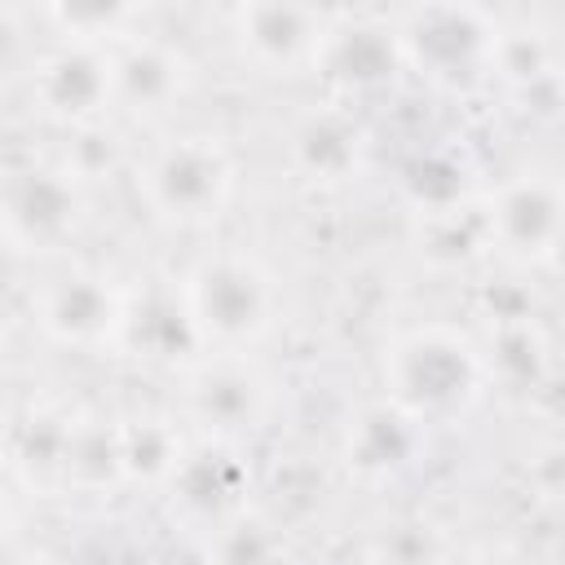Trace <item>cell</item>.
<instances>
[{"instance_id": "1", "label": "cell", "mask_w": 565, "mask_h": 565, "mask_svg": "<svg viewBox=\"0 0 565 565\" xmlns=\"http://www.w3.org/2000/svg\"><path fill=\"white\" fill-rule=\"evenodd\" d=\"M375 397L428 437L463 428L494 397V371L472 322L415 318L375 349Z\"/></svg>"}, {"instance_id": "2", "label": "cell", "mask_w": 565, "mask_h": 565, "mask_svg": "<svg viewBox=\"0 0 565 565\" xmlns=\"http://www.w3.org/2000/svg\"><path fill=\"white\" fill-rule=\"evenodd\" d=\"M194 353L260 358L287 327V282L278 265L247 243H207L168 278Z\"/></svg>"}, {"instance_id": "3", "label": "cell", "mask_w": 565, "mask_h": 565, "mask_svg": "<svg viewBox=\"0 0 565 565\" xmlns=\"http://www.w3.org/2000/svg\"><path fill=\"white\" fill-rule=\"evenodd\" d=\"M128 190L150 225L212 234L243 194V159L225 132L172 124L132 154Z\"/></svg>"}, {"instance_id": "4", "label": "cell", "mask_w": 565, "mask_h": 565, "mask_svg": "<svg viewBox=\"0 0 565 565\" xmlns=\"http://www.w3.org/2000/svg\"><path fill=\"white\" fill-rule=\"evenodd\" d=\"M93 172L66 154H22L0 168V252L26 265L75 256L93 225Z\"/></svg>"}, {"instance_id": "5", "label": "cell", "mask_w": 565, "mask_h": 565, "mask_svg": "<svg viewBox=\"0 0 565 565\" xmlns=\"http://www.w3.org/2000/svg\"><path fill=\"white\" fill-rule=\"evenodd\" d=\"M132 291L137 282H128L119 269L84 256H66L31 278L26 322L49 349L79 358H110L124 349Z\"/></svg>"}, {"instance_id": "6", "label": "cell", "mask_w": 565, "mask_h": 565, "mask_svg": "<svg viewBox=\"0 0 565 565\" xmlns=\"http://www.w3.org/2000/svg\"><path fill=\"white\" fill-rule=\"evenodd\" d=\"M477 216L486 260L512 278H539L556 269L565 234L561 177L547 163H521L477 190Z\"/></svg>"}, {"instance_id": "7", "label": "cell", "mask_w": 565, "mask_h": 565, "mask_svg": "<svg viewBox=\"0 0 565 565\" xmlns=\"http://www.w3.org/2000/svg\"><path fill=\"white\" fill-rule=\"evenodd\" d=\"M402 79H419L433 93L490 88V49L499 13L481 4H411L388 13Z\"/></svg>"}, {"instance_id": "8", "label": "cell", "mask_w": 565, "mask_h": 565, "mask_svg": "<svg viewBox=\"0 0 565 565\" xmlns=\"http://www.w3.org/2000/svg\"><path fill=\"white\" fill-rule=\"evenodd\" d=\"M172 411L190 437L252 446L278 411V380L265 366V358L199 353L185 366H177Z\"/></svg>"}, {"instance_id": "9", "label": "cell", "mask_w": 565, "mask_h": 565, "mask_svg": "<svg viewBox=\"0 0 565 565\" xmlns=\"http://www.w3.org/2000/svg\"><path fill=\"white\" fill-rule=\"evenodd\" d=\"M278 159L291 185L309 194H344L375 163V132L362 106L318 93L287 110L278 128Z\"/></svg>"}, {"instance_id": "10", "label": "cell", "mask_w": 565, "mask_h": 565, "mask_svg": "<svg viewBox=\"0 0 565 565\" xmlns=\"http://www.w3.org/2000/svg\"><path fill=\"white\" fill-rule=\"evenodd\" d=\"M84 402L31 393L0 415V477L26 499H75Z\"/></svg>"}, {"instance_id": "11", "label": "cell", "mask_w": 565, "mask_h": 565, "mask_svg": "<svg viewBox=\"0 0 565 565\" xmlns=\"http://www.w3.org/2000/svg\"><path fill=\"white\" fill-rule=\"evenodd\" d=\"M22 102L26 110L71 137H88L115 119L110 49L79 40H44L22 57Z\"/></svg>"}, {"instance_id": "12", "label": "cell", "mask_w": 565, "mask_h": 565, "mask_svg": "<svg viewBox=\"0 0 565 565\" xmlns=\"http://www.w3.org/2000/svg\"><path fill=\"white\" fill-rule=\"evenodd\" d=\"M154 503L168 516V525L181 530L190 543L203 539L207 530L260 503V472H256L252 446L190 437L172 477L154 494Z\"/></svg>"}, {"instance_id": "13", "label": "cell", "mask_w": 565, "mask_h": 565, "mask_svg": "<svg viewBox=\"0 0 565 565\" xmlns=\"http://www.w3.org/2000/svg\"><path fill=\"white\" fill-rule=\"evenodd\" d=\"M327 31H331V9L318 4L243 0L225 13V44L234 62L269 84L313 79Z\"/></svg>"}, {"instance_id": "14", "label": "cell", "mask_w": 565, "mask_h": 565, "mask_svg": "<svg viewBox=\"0 0 565 565\" xmlns=\"http://www.w3.org/2000/svg\"><path fill=\"white\" fill-rule=\"evenodd\" d=\"M110 84H115V119L137 128H172L177 110L199 88V66L185 44L141 26L110 49Z\"/></svg>"}, {"instance_id": "15", "label": "cell", "mask_w": 565, "mask_h": 565, "mask_svg": "<svg viewBox=\"0 0 565 565\" xmlns=\"http://www.w3.org/2000/svg\"><path fill=\"white\" fill-rule=\"evenodd\" d=\"M428 441L433 437L419 424H411L406 415H397L388 402L371 393L344 415L335 433V468L358 490H371V494L397 490L424 463Z\"/></svg>"}, {"instance_id": "16", "label": "cell", "mask_w": 565, "mask_h": 565, "mask_svg": "<svg viewBox=\"0 0 565 565\" xmlns=\"http://www.w3.org/2000/svg\"><path fill=\"white\" fill-rule=\"evenodd\" d=\"M313 79L322 84V93L353 106H362L375 93H388L402 79V57H397L388 13L331 9V31H327Z\"/></svg>"}, {"instance_id": "17", "label": "cell", "mask_w": 565, "mask_h": 565, "mask_svg": "<svg viewBox=\"0 0 565 565\" xmlns=\"http://www.w3.org/2000/svg\"><path fill=\"white\" fill-rule=\"evenodd\" d=\"M110 437H115L119 494H146V499L163 490L190 441L172 406H119L110 411Z\"/></svg>"}, {"instance_id": "18", "label": "cell", "mask_w": 565, "mask_h": 565, "mask_svg": "<svg viewBox=\"0 0 565 565\" xmlns=\"http://www.w3.org/2000/svg\"><path fill=\"white\" fill-rule=\"evenodd\" d=\"M556 71H561V44L547 26H534L530 18L521 22L499 18L490 49V88L508 97H534L539 88L556 84Z\"/></svg>"}, {"instance_id": "19", "label": "cell", "mask_w": 565, "mask_h": 565, "mask_svg": "<svg viewBox=\"0 0 565 565\" xmlns=\"http://www.w3.org/2000/svg\"><path fill=\"white\" fill-rule=\"evenodd\" d=\"M194 552L199 565H296V543L287 534V521L265 503H252L247 512L194 539Z\"/></svg>"}, {"instance_id": "20", "label": "cell", "mask_w": 565, "mask_h": 565, "mask_svg": "<svg viewBox=\"0 0 565 565\" xmlns=\"http://www.w3.org/2000/svg\"><path fill=\"white\" fill-rule=\"evenodd\" d=\"M481 190V185H477ZM415 243L419 256L437 269H468L486 260V238H481V216H477V194L450 207L415 212Z\"/></svg>"}, {"instance_id": "21", "label": "cell", "mask_w": 565, "mask_h": 565, "mask_svg": "<svg viewBox=\"0 0 565 565\" xmlns=\"http://www.w3.org/2000/svg\"><path fill=\"white\" fill-rule=\"evenodd\" d=\"M35 26L44 31V40H79V44L115 49L119 40L146 26V9L137 4H44L35 13Z\"/></svg>"}, {"instance_id": "22", "label": "cell", "mask_w": 565, "mask_h": 565, "mask_svg": "<svg viewBox=\"0 0 565 565\" xmlns=\"http://www.w3.org/2000/svg\"><path fill=\"white\" fill-rule=\"evenodd\" d=\"M455 552L433 521H393L371 543V565H450Z\"/></svg>"}, {"instance_id": "23", "label": "cell", "mask_w": 565, "mask_h": 565, "mask_svg": "<svg viewBox=\"0 0 565 565\" xmlns=\"http://www.w3.org/2000/svg\"><path fill=\"white\" fill-rule=\"evenodd\" d=\"M450 565H534L525 552L508 547V543H481V547H468V552H455Z\"/></svg>"}, {"instance_id": "24", "label": "cell", "mask_w": 565, "mask_h": 565, "mask_svg": "<svg viewBox=\"0 0 565 565\" xmlns=\"http://www.w3.org/2000/svg\"><path fill=\"white\" fill-rule=\"evenodd\" d=\"M18 565H110V561H102L97 552H84V547H35Z\"/></svg>"}, {"instance_id": "25", "label": "cell", "mask_w": 565, "mask_h": 565, "mask_svg": "<svg viewBox=\"0 0 565 565\" xmlns=\"http://www.w3.org/2000/svg\"><path fill=\"white\" fill-rule=\"evenodd\" d=\"M18 499H22V494L0 477V552H4V547L13 543V534H18Z\"/></svg>"}, {"instance_id": "26", "label": "cell", "mask_w": 565, "mask_h": 565, "mask_svg": "<svg viewBox=\"0 0 565 565\" xmlns=\"http://www.w3.org/2000/svg\"><path fill=\"white\" fill-rule=\"evenodd\" d=\"M9 362H13V344H9V331L0 327V388H4V380H9Z\"/></svg>"}]
</instances>
